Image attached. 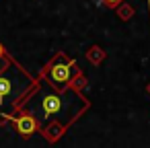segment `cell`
<instances>
[{
  "instance_id": "cell-6",
  "label": "cell",
  "mask_w": 150,
  "mask_h": 148,
  "mask_svg": "<svg viewBox=\"0 0 150 148\" xmlns=\"http://www.w3.org/2000/svg\"><path fill=\"white\" fill-rule=\"evenodd\" d=\"M0 58H6V50H4L2 43H0Z\"/></svg>"
},
{
  "instance_id": "cell-1",
  "label": "cell",
  "mask_w": 150,
  "mask_h": 148,
  "mask_svg": "<svg viewBox=\"0 0 150 148\" xmlns=\"http://www.w3.org/2000/svg\"><path fill=\"white\" fill-rule=\"evenodd\" d=\"M76 93H68V86L66 89H56L52 86L50 82L47 84H41L39 86V80H35L33 84V91L31 95L27 93L23 97V101H31L29 105L23 103L19 109H27L39 123V132L50 140V142H56L62 132L66 130V125H70V121L62 115L68 113L70 109V99L74 97Z\"/></svg>"
},
{
  "instance_id": "cell-4",
  "label": "cell",
  "mask_w": 150,
  "mask_h": 148,
  "mask_svg": "<svg viewBox=\"0 0 150 148\" xmlns=\"http://www.w3.org/2000/svg\"><path fill=\"white\" fill-rule=\"evenodd\" d=\"M8 119L15 123V130H17L23 138H29L31 134L39 132V123H37V119H35L27 109H17L15 115H8Z\"/></svg>"
},
{
  "instance_id": "cell-5",
  "label": "cell",
  "mask_w": 150,
  "mask_h": 148,
  "mask_svg": "<svg viewBox=\"0 0 150 148\" xmlns=\"http://www.w3.org/2000/svg\"><path fill=\"white\" fill-rule=\"evenodd\" d=\"M103 2H105L107 6H111V8H115V6H119V2H121V0H103Z\"/></svg>"
},
{
  "instance_id": "cell-2",
  "label": "cell",
  "mask_w": 150,
  "mask_h": 148,
  "mask_svg": "<svg viewBox=\"0 0 150 148\" xmlns=\"http://www.w3.org/2000/svg\"><path fill=\"white\" fill-rule=\"evenodd\" d=\"M41 78H45L52 86L56 89H66V86H82L86 84V78H82V72L78 64L70 58H66L62 52L56 54V58L43 68Z\"/></svg>"
},
{
  "instance_id": "cell-3",
  "label": "cell",
  "mask_w": 150,
  "mask_h": 148,
  "mask_svg": "<svg viewBox=\"0 0 150 148\" xmlns=\"http://www.w3.org/2000/svg\"><path fill=\"white\" fill-rule=\"evenodd\" d=\"M17 78H19V74H13L11 66L4 68V70H0V113H2V107H4L6 103H13V101H11L13 97L17 99V105H19V99L25 97V95H21V93H15V89H17ZM13 111H15V103H13Z\"/></svg>"
}]
</instances>
